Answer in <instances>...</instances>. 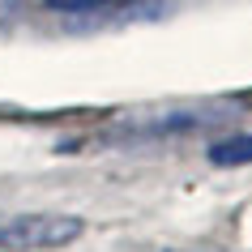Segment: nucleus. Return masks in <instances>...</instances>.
<instances>
[{"mask_svg": "<svg viewBox=\"0 0 252 252\" xmlns=\"http://www.w3.org/2000/svg\"><path fill=\"white\" fill-rule=\"evenodd\" d=\"M81 235L77 218H52V214H34V218H13V222H0V248H60L68 239Z\"/></svg>", "mask_w": 252, "mask_h": 252, "instance_id": "1", "label": "nucleus"}, {"mask_svg": "<svg viewBox=\"0 0 252 252\" xmlns=\"http://www.w3.org/2000/svg\"><path fill=\"white\" fill-rule=\"evenodd\" d=\"M210 162H218V167H244V162H252V133L226 137V141L210 146Z\"/></svg>", "mask_w": 252, "mask_h": 252, "instance_id": "2", "label": "nucleus"}, {"mask_svg": "<svg viewBox=\"0 0 252 252\" xmlns=\"http://www.w3.org/2000/svg\"><path fill=\"white\" fill-rule=\"evenodd\" d=\"M13 9H17V0H0V22H4V17L13 13Z\"/></svg>", "mask_w": 252, "mask_h": 252, "instance_id": "4", "label": "nucleus"}, {"mask_svg": "<svg viewBox=\"0 0 252 252\" xmlns=\"http://www.w3.org/2000/svg\"><path fill=\"white\" fill-rule=\"evenodd\" d=\"M47 4H52V9H68V13H73V9H94V4H103V0H47Z\"/></svg>", "mask_w": 252, "mask_h": 252, "instance_id": "3", "label": "nucleus"}]
</instances>
